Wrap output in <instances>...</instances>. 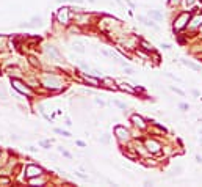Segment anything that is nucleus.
Returning <instances> with one entry per match:
<instances>
[{
    "label": "nucleus",
    "instance_id": "nucleus-18",
    "mask_svg": "<svg viewBox=\"0 0 202 187\" xmlns=\"http://www.w3.org/2000/svg\"><path fill=\"white\" fill-rule=\"evenodd\" d=\"M149 16L154 18V19H157V21H161V19H163V16H161L158 11H149Z\"/></svg>",
    "mask_w": 202,
    "mask_h": 187
},
{
    "label": "nucleus",
    "instance_id": "nucleus-7",
    "mask_svg": "<svg viewBox=\"0 0 202 187\" xmlns=\"http://www.w3.org/2000/svg\"><path fill=\"white\" fill-rule=\"evenodd\" d=\"M146 148H147V151L149 153H154V154H157V153H160V143L158 142H155V140H146Z\"/></svg>",
    "mask_w": 202,
    "mask_h": 187
},
{
    "label": "nucleus",
    "instance_id": "nucleus-17",
    "mask_svg": "<svg viewBox=\"0 0 202 187\" xmlns=\"http://www.w3.org/2000/svg\"><path fill=\"white\" fill-rule=\"evenodd\" d=\"M72 49L77 50V52H80V53H83V52H85L83 44H80V43H72Z\"/></svg>",
    "mask_w": 202,
    "mask_h": 187
},
{
    "label": "nucleus",
    "instance_id": "nucleus-30",
    "mask_svg": "<svg viewBox=\"0 0 202 187\" xmlns=\"http://www.w3.org/2000/svg\"><path fill=\"white\" fill-rule=\"evenodd\" d=\"M194 3V0H186V5H193Z\"/></svg>",
    "mask_w": 202,
    "mask_h": 187
},
{
    "label": "nucleus",
    "instance_id": "nucleus-28",
    "mask_svg": "<svg viewBox=\"0 0 202 187\" xmlns=\"http://www.w3.org/2000/svg\"><path fill=\"white\" fill-rule=\"evenodd\" d=\"M41 146H44V148H50V143L49 142H41Z\"/></svg>",
    "mask_w": 202,
    "mask_h": 187
},
{
    "label": "nucleus",
    "instance_id": "nucleus-16",
    "mask_svg": "<svg viewBox=\"0 0 202 187\" xmlns=\"http://www.w3.org/2000/svg\"><path fill=\"white\" fill-rule=\"evenodd\" d=\"M199 25H202V14L196 16V18L191 21V27H199Z\"/></svg>",
    "mask_w": 202,
    "mask_h": 187
},
{
    "label": "nucleus",
    "instance_id": "nucleus-8",
    "mask_svg": "<svg viewBox=\"0 0 202 187\" xmlns=\"http://www.w3.org/2000/svg\"><path fill=\"white\" fill-rule=\"evenodd\" d=\"M132 123L135 124V126H138L140 129H144L146 127V123H144V119L140 116V115H133L132 116Z\"/></svg>",
    "mask_w": 202,
    "mask_h": 187
},
{
    "label": "nucleus",
    "instance_id": "nucleus-2",
    "mask_svg": "<svg viewBox=\"0 0 202 187\" xmlns=\"http://www.w3.org/2000/svg\"><path fill=\"white\" fill-rule=\"evenodd\" d=\"M71 8H67V6H61L58 11H57V19L60 24L63 25H67L69 24V19H71V13H69Z\"/></svg>",
    "mask_w": 202,
    "mask_h": 187
},
{
    "label": "nucleus",
    "instance_id": "nucleus-23",
    "mask_svg": "<svg viewBox=\"0 0 202 187\" xmlns=\"http://www.w3.org/2000/svg\"><path fill=\"white\" fill-rule=\"evenodd\" d=\"M171 90H172V91H176V93H177V95H180V96H185V93H183V91H182L180 88H176V87H171Z\"/></svg>",
    "mask_w": 202,
    "mask_h": 187
},
{
    "label": "nucleus",
    "instance_id": "nucleus-4",
    "mask_svg": "<svg viewBox=\"0 0 202 187\" xmlns=\"http://www.w3.org/2000/svg\"><path fill=\"white\" fill-rule=\"evenodd\" d=\"M114 135H116L121 142H129V140H130V132H129L125 127H122V126H116V127H114Z\"/></svg>",
    "mask_w": 202,
    "mask_h": 187
},
{
    "label": "nucleus",
    "instance_id": "nucleus-31",
    "mask_svg": "<svg viewBox=\"0 0 202 187\" xmlns=\"http://www.w3.org/2000/svg\"><path fill=\"white\" fill-rule=\"evenodd\" d=\"M161 47H163V49H169L171 46H169V44H161Z\"/></svg>",
    "mask_w": 202,
    "mask_h": 187
},
{
    "label": "nucleus",
    "instance_id": "nucleus-20",
    "mask_svg": "<svg viewBox=\"0 0 202 187\" xmlns=\"http://www.w3.org/2000/svg\"><path fill=\"white\" fill-rule=\"evenodd\" d=\"M44 182H46V179H43V178H39V179H33V178H32V179H30V184H32V185H36V184H41V185H43Z\"/></svg>",
    "mask_w": 202,
    "mask_h": 187
},
{
    "label": "nucleus",
    "instance_id": "nucleus-6",
    "mask_svg": "<svg viewBox=\"0 0 202 187\" xmlns=\"http://www.w3.org/2000/svg\"><path fill=\"white\" fill-rule=\"evenodd\" d=\"M190 21V13H182V14L177 18V21L174 22V29L176 30H180L183 29V27L186 25V22Z\"/></svg>",
    "mask_w": 202,
    "mask_h": 187
},
{
    "label": "nucleus",
    "instance_id": "nucleus-33",
    "mask_svg": "<svg viewBox=\"0 0 202 187\" xmlns=\"http://www.w3.org/2000/svg\"><path fill=\"white\" fill-rule=\"evenodd\" d=\"M116 2H118V3H119V5H121V3H122V2H121V0H116Z\"/></svg>",
    "mask_w": 202,
    "mask_h": 187
},
{
    "label": "nucleus",
    "instance_id": "nucleus-3",
    "mask_svg": "<svg viewBox=\"0 0 202 187\" xmlns=\"http://www.w3.org/2000/svg\"><path fill=\"white\" fill-rule=\"evenodd\" d=\"M43 84H44L47 88H50V90H55V88H60V87H61V80H60L57 76H46V77L43 79Z\"/></svg>",
    "mask_w": 202,
    "mask_h": 187
},
{
    "label": "nucleus",
    "instance_id": "nucleus-26",
    "mask_svg": "<svg viewBox=\"0 0 202 187\" xmlns=\"http://www.w3.org/2000/svg\"><path fill=\"white\" fill-rule=\"evenodd\" d=\"M8 72L13 76V74H17V72H19V69H17V68H8Z\"/></svg>",
    "mask_w": 202,
    "mask_h": 187
},
{
    "label": "nucleus",
    "instance_id": "nucleus-11",
    "mask_svg": "<svg viewBox=\"0 0 202 187\" xmlns=\"http://www.w3.org/2000/svg\"><path fill=\"white\" fill-rule=\"evenodd\" d=\"M102 84H103L107 88H111V90H116V88H118V87L114 85V80L110 79V77H105V79L102 80Z\"/></svg>",
    "mask_w": 202,
    "mask_h": 187
},
{
    "label": "nucleus",
    "instance_id": "nucleus-5",
    "mask_svg": "<svg viewBox=\"0 0 202 187\" xmlns=\"http://www.w3.org/2000/svg\"><path fill=\"white\" fill-rule=\"evenodd\" d=\"M43 175V168L38 167V165H28L25 170V176L32 179V178H36V176H41Z\"/></svg>",
    "mask_w": 202,
    "mask_h": 187
},
{
    "label": "nucleus",
    "instance_id": "nucleus-13",
    "mask_svg": "<svg viewBox=\"0 0 202 187\" xmlns=\"http://www.w3.org/2000/svg\"><path fill=\"white\" fill-rule=\"evenodd\" d=\"M185 66H188V68H191L193 71H200V66L199 64H196V63H193V61H188V60H183L182 61Z\"/></svg>",
    "mask_w": 202,
    "mask_h": 187
},
{
    "label": "nucleus",
    "instance_id": "nucleus-24",
    "mask_svg": "<svg viewBox=\"0 0 202 187\" xmlns=\"http://www.w3.org/2000/svg\"><path fill=\"white\" fill-rule=\"evenodd\" d=\"M124 71H125V74H129V76H132V74H133V69H132V68H129V66H125V64H124Z\"/></svg>",
    "mask_w": 202,
    "mask_h": 187
},
{
    "label": "nucleus",
    "instance_id": "nucleus-9",
    "mask_svg": "<svg viewBox=\"0 0 202 187\" xmlns=\"http://www.w3.org/2000/svg\"><path fill=\"white\" fill-rule=\"evenodd\" d=\"M46 52L49 53L50 58H53V60H58V58H60V52L57 50V47H53V46H47Z\"/></svg>",
    "mask_w": 202,
    "mask_h": 187
},
{
    "label": "nucleus",
    "instance_id": "nucleus-25",
    "mask_svg": "<svg viewBox=\"0 0 202 187\" xmlns=\"http://www.w3.org/2000/svg\"><path fill=\"white\" fill-rule=\"evenodd\" d=\"M28 60H30V63H32L33 66H39V61H36V58H35V57H30Z\"/></svg>",
    "mask_w": 202,
    "mask_h": 187
},
{
    "label": "nucleus",
    "instance_id": "nucleus-19",
    "mask_svg": "<svg viewBox=\"0 0 202 187\" xmlns=\"http://www.w3.org/2000/svg\"><path fill=\"white\" fill-rule=\"evenodd\" d=\"M141 47H143L144 50H147V52H154L152 46H151L149 43H146V41H141Z\"/></svg>",
    "mask_w": 202,
    "mask_h": 187
},
{
    "label": "nucleus",
    "instance_id": "nucleus-29",
    "mask_svg": "<svg viewBox=\"0 0 202 187\" xmlns=\"http://www.w3.org/2000/svg\"><path fill=\"white\" fill-rule=\"evenodd\" d=\"M180 0H169V5H177Z\"/></svg>",
    "mask_w": 202,
    "mask_h": 187
},
{
    "label": "nucleus",
    "instance_id": "nucleus-27",
    "mask_svg": "<svg viewBox=\"0 0 202 187\" xmlns=\"http://www.w3.org/2000/svg\"><path fill=\"white\" fill-rule=\"evenodd\" d=\"M114 104H116V105L119 107V109H125V104H122V102H118V101H116Z\"/></svg>",
    "mask_w": 202,
    "mask_h": 187
},
{
    "label": "nucleus",
    "instance_id": "nucleus-12",
    "mask_svg": "<svg viewBox=\"0 0 202 187\" xmlns=\"http://www.w3.org/2000/svg\"><path fill=\"white\" fill-rule=\"evenodd\" d=\"M83 80L86 84H91L92 87H99V79H94L91 76H83Z\"/></svg>",
    "mask_w": 202,
    "mask_h": 187
},
{
    "label": "nucleus",
    "instance_id": "nucleus-15",
    "mask_svg": "<svg viewBox=\"0 0 202 187\" xmlns=\"http://www.w3.org/2000/svg\"><path fill=\"white\" fill-rule=\"evenodd\" d=\"M118 88H119L121 91H125V93H135V90H133L132 87H129L127 84H121Z\"/></svg>",
    "mask_w": 202,
    "mask_h": 187
},
{
    "label": "nucleus",
    "instance_id": "nucleus-32",
    "mask_svg": "<svg viewBox=\"0 0 202 187\" xmlns=\"http://www.w3.org/2000/svg\"><path fill=\"white\" fill-rule=\"evenodd\" d=\"M69 2H77V3H80V2H83V0H69Z\"/></svg>",
    "mask_w": 202,
    "mask_h": 187
},
{
    "label": "nucleus",
    "instance_id": "nucleus-14",
    "mask_svg": "<svg viewBox=\"0 0 202 187\" xmlns=\"http://www.w3.org/2000/svg\"><path fill=\"white\" fill-rule=\"evenodd\" d=\"M138 21H141L144 25H147V27H152V29H157V25L152 22V21H149V19H146L144 16H138Z\"/></svg>",
    "mask_w": 202,
    "mask_h": 187
},
{
    "label": "nucleus",
    "instance_id": "nucleus-1",
    "mask_svg": "<svg viewBox=\"0 0 202 187\" xmlns=\"http://www.w3.org/2000/svg\"><path fill=\"white\" fill-rule=\"evenodd\" d=\"M11 85L14 87L19 93H22V95H27V96H32L33 95V91L30 90V87L25 85L24 82H21L19 79H11Z\"/></svg>",
    "mask_w": 202,
    "mask_h": 187
},
{
    "label": "nucleus",
    "instance_id": "nucleus-21",
    "mask_svg": "<svg viewBox=\"0 0 202 187\" xmlns=\"http://www.w3.org/2000/svg\"><path fill=\"white\" fill-rule=\"evenodd\" d=\"M41 21H43V18L41 16H35V18H32V24L30 25H39V24H41Z\"/></svg>",
    "mask_w": 202,
    "mask_h": 187
},
{
    "label": "nucleus",
    "instance_id": "nucleus-10",
    "mask_svg": "<svg viewBox=\"0 0 202 187\" xmlns=\"http://www.w3.org/2000/svg\"><path fill=\"white\" fill-rule=\"evenodd\" d=\"M8 41H9V38L6 35H0V52H3L8 47Z\"/></svg>",
    "mask_w": 202,
    "mask_h": 187
},
{
    "label": "nucleus",
    "instance_id": "nucleus-34",
    "mask_svg": "<svg viewBox=\"0 0 202 187\" xmlns=\"http://www.w3.org/2000/svg\"><path fill=\"white\" fill-rule=\"evenodd\" d=\"M57 2H66V0H57Z\"/></svg>",
    "mask_w": 202,
    "mask_h": 187
},
{
    "label": "nucleus",
    "instance_id": "nucleus-22",
    "mask_svg": "<svg viewBox=\"0 0 202 187\" xmlns=\"http://www.w3.org/2000/svg\"><path fill=\"white\" fill-rule=\"evenodd\" d=\"M55 132L57 134H61V135H64V137H71V134L67 132V131H63V129H55Z\"/></svg>",
    "mask_w": 202,
    "mask_h": 187
}]
</instances>
